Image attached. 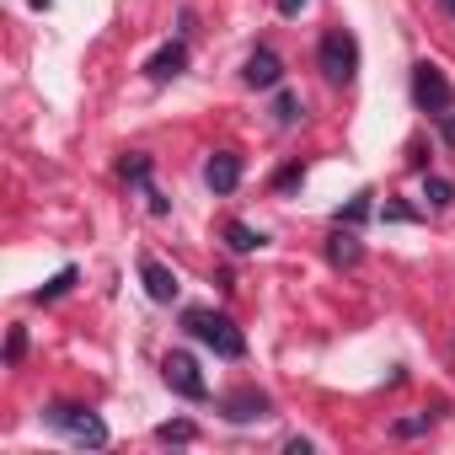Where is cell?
<instances>
[{
  "instance_id": "cell-14",
  "label": "cell",
  "mask_w": 455,
  "mask_h": 455,
  "mask_svg": "<svg viewBox=\"0 0 455 455\" xmlns=\"http://www.w3.org/2000/svg\"><path fill=\"white\" fill-rule=\"evenodd\" d=\"M300 113H306V108H300V97H295V92H279V97H274V118H279L284 129H290Z\"/></svg>"
},
{
  "instance_id": "cell-23",
  "label": "cell",
  "mask_w": 455,
  "mask_h": 455,
  "mask_svg": "<svg viewBox=\"0 0 455 455\" xmlns=\"http://www.w3.org/2000/svg\"><path fill=\"white\" fill-rule=\"evenodd\" d=\"M444 12H450V17H455V0H444Z\"/></svg>"
},
{
  "instance_id": "cell-12",
  "label": "cell",
  "mask_w": 455,
  "mask_h": 455,
  "mask_svg": "<svg viewBox=\"0 0 455 455\" xmlns=\"http://www.w3.org/2000/svg\"><path fill=\"white\" fill-rule=\"evenodd\" d=\"M225 242H231V252H258V247H263V231H252V225L231 220V225H225Z\"/></svg>"
},
{
  "instance_id": "cell-19",
  "label": "cell",
  "mask_w": 455,
  "mask_h": 455,
  "mask_svg": "<svg viewBox=\"0 0 455 455\" xmlns=\"http://www.w3.org/2000/svg\"><path fill=\"white\" fill-rule=\"evenodd\" d=\"M22 354H28V332L12 327V338H6V364H22Z\"/></svg>"
},
{
  "instance_id": "cell-22",
  "label": "cell",
  "mask_w": 455,
  "mask_h": 455,
  "mask_svg": "<svg viewBox=\"0 0 455 455\" xmlns=\"http://www.w3.org/2000/svg\"><path fill=\"white\" fill-rule=\"evenodd\" d=\"M306 12V0H279V17H300Z\"/></svg>"
},
{
  "instance_id": "cell-7",
  "label": "cell",
  "mask_w": 455,
  "mask_h": 455,
  "mask_svg": "<svg viewBox=\"0 0 455 455\" xmlns=\"http://www.w3.org/2000/svg\"><path fill=\"white\" fill-rule=\"evenodd\" d=\"M204 182H209L214 193H236V182H242V156L214 150V156H209V166H204Z\"/></svg>"
},
{
  "instance_id": "cell-17",
  "label": "cell",
  "mask_w": 455,
  "mask_h": 455,
  "mask_svg": "<svg viewBox=\"0 0 455 455\" xmlns=\"http://www.w3.org/2000/svg\"><path fill=\"white\" fill-rule=\"evenodd\" d=\"M124 177L140 182V188H150V161H145V156H129V161H124Z\"/></svg>"
},
{
  "instance_id": "cell-20",
  "label": "cell",
  "mask_w": 455,
  "mask_h": 455,
  "mask_svg": "<svg viewBox=\"0 0 455 455\" xmlns=\"http://www.w3.org/2000/svg\"><path fill=\"white\" fill-rule=\"evenodd\" d=\"M428 423H434V412H423V418H402V423H396V434H402V439H412V434H423Z\"/></svg>"
},
{
  "instance_id": "cell-8",
  "label": "cell",
  "mask_w": 455,
  "mask_h": 455,
  "mask_svg": "<svg viewBox=\"0 0 455 455\" xmlns=\"http://www.w3.org/2000/svg\"><path fill=\"white\" fill-rule=\"evenodd\" d=\"M140 279H145L150 300H161V306H166V300H177V290H182V284H177V274H172L166 263H156V258H140Z\"/></svg>"
},
{
  "instance_id": "cell-5",
  "label": "cell",
  "mask_w": 455,
  "mask_h": 455,
  "mask_svg": "<svg viewBox=\"0 0 455 455\" xmlns=\"http://www.w3.org/2000/svg\"><path fill=\"white\" fill-rule=\"evenodd\" d=\"M412 102L434 118V113H450V81L434 70V65H418L412 70Z\"/></svg>"
},
{
  "instance_id": "cell-13",
  "label": "cell",
  "mask_w": 455,
  "mask_h": 455,
  "mask_svg": "<svg viewBox=\"0 0 455 455\" xmlns=\"http://www.w3.org/2000/svg\"><path fill=\"white\" fill-rule=\"evenodd\" d=\"M423 204H428V209H450V204H455V182H444V177H423Z\"/></svg>"
},
{
  "instance_id": "cell-1",
  "label": "cell",
  "mask_w": 455,
  "mask_h": 455,
  "mask_svg": "<svg viewBox=\"0 0 455 455\" xmlns=\"http://www.w3.org/2000/svg\"><path fill=\"white\" fill-rule=\"evenodd\" d=\"M182 327H188L198 343H209L220 359H242V354H247L242 327H236L231 316H220V311H182Z\"/></svg>"
},
{
  "instance_id": "cell-21",
  "label": "cell",
  "mask_w": 455,
  "mask_h": 455,
  "mask_svg": "<svg viewBox=\"0 0 455 455\" xmlns=\"http://www.w3.org/2000/svg\"><path fill=\"white\" fill-rule=\"evenodd\" d=\"M434 124H439V140L455 145V113H434Z\"/></svg>"
},
{
  "instance_id": "cell-4",
  "label": "cell",
  "mask_w": 455,
  "mask_h": 455,
  "mask_svg": "<svg viewBox=\"0 0 455 455\" xmlns=\"http://www.w3.org/2000/svg\"><path fill=\"white\" fill-rule=\"evenodd\" d=\"M161 375H166V386H172L177 396H188V402H204V396H209V386H204L193 354H166V359H161Z\"/></svg>"
},
{
  "instance_id": "cell-10",
  "label": "cell",
  "mask_w": 455,
  "mask_h": 455,
  "mask_svg": "<svg viewBox=\"0 0 455 455\" xmlns=\"http://www.w3.org/2000/svg\"><path fill=\"white\" fill-rule=\"evenodd\" d=\"M182 65H188V49L182 44H166V49H156L145 60V76L150 81H172V76H182Z\"/></svg>"
},
{
  "instance_id": "cell-9",
  "label": "cell",
  "mask_w": 455,
  "mask_h": 455,
  "mask_svg": "<svg viewBox=\"0 0 455 455\" xmlns=\"http://www.w3.org/2000/svg\"><path fill=\"white\" fill-rule=\"evenodd\" d=\"M242 76H247V86H263V92H268V86H279V81H284V65H279V54H274V49H258V54L247 60V70H242Z\"/></svg>"
},
{
  "instance_id": "cell-11",
  "label": "cell",
  "mask_w": 455,
  "mask_h": 455,
  "mask_svg": "<svg viewBox=\"0 0 455 455\" xmlns=\"http://www.w3.org/2000/svg\"><path fill=\"white\" fill-rule=\"evenodd\" d=\"M359 258H364L359 236H354V231H343V225H338V231H332V242H327V263H332V268H354Z\"/></svg>"
},
{
  "instance_id": "cell-6",
  "label": "cell",
  "mask_w": 455,
  "mask_h": 455,
  "mask_svg": "<svg viewBox=\"0 0 455 455\" xmlns=\"http://www.w3.org/2000/svg\"><path fill=\"white\" fill-rule=\"evenodd\" d=\"M220 418H231V423H252V418H268V396L258 386H242L220 402Z\"/></svg>"
},
{
  "instance_id": "cell-16",
  "label": "cell",
  "mask_w": 455,
  "mask_h": 455,
  "mask_svg": "<svg viewBox=\"0 0 455 455\" xmlns=\"http://www.w3.org/2000/svg\"><path fill=\"white\" fill-rule=\"evenodd\" d=\"M156 439H166V444H188V439H193V423H188V418L161 423V428H156Z\"/></svg>"
},
{
  "instance_id": "cell-18",
  "label": "cell",
  "mask_w": 455,
  "mask_h": 455,
  "mask_svg": "<svg viewBox=\"0 0 455 455\" xmlns=\"http://www.w3.org/2000/svg\"><path fill=\"white\" fill-rule=\"evenodd\" d=\"M370 198H375V193H359V198H354V204H348V209H343L338 220H343V225H359V220L370 214Z\"/></svg>"
},
{
  "instance_id": "cell-2",
  "label": "cell",
  "mask_w": 455,
  "mask_h": 455,
  "mask_svg": "<svg viewBox=\"0 0 455 455\" xmlns=\"http://www.w3.org/2000/svg\"><path fill=\"white\" fill-rule=\"evenodd\" d=\"M316 65H322V76H327L332 86H348V81L359 76V44H354V33L332 28V33L316 44Z\"/></svg>"
},
{
  "instance_id": "cell-3",
  "label": "cell",
  "mask_w": 455,
  "mask_h": 455,
  "mask_svg": "<svg viewBox=\"0 0 455 455\" xmlns=\"http://www.w3.org/2000/svg\"><path fill=\"white\" fill-rule=\"evenodd\" d=\"M44 423H49V428H60V434H70L76 444H92V450H102V444H108V423H102L92 407H70V402H54V407L44 412Z\"/></svg>"
},
{
  "instance_id": "cell-15",
  "label": "cell",
  "mask_w": 455,
  "mask_h": 455,
  "mask_svg": "<svg viewBox=\"0 0 455 455\" xmlns=\"http://www.w3.org/2000/svg\"><path fill=\"white\" fill-rule=\"evenodd\" d=\"M70 284H76V268H60V274H54V279H49V284H44V290L33 295V300H38V306H44V300H60V295H65Z\"/></svg>"
}]
</instances>
